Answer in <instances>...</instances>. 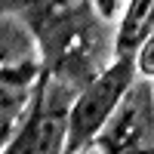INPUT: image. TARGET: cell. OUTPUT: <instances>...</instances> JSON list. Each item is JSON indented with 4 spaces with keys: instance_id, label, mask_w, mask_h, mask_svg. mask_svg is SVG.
Returning <instances> with one entry per match:
<instances>
[{
    "instance_id": "277c9868",
    "label": "cell",
    "mask_w": 154,
    "mask_h": 154,
    "mask_svg": "<svg viewBox=\"0 0 154 154\" xmlns=\"http://www.w3.org/2000/svg\"><path fill=\"white\" fill-rule=\"evenodd\" d=\"M43 71L46 68L40 65V59L3 65V74H0V123H3V142L25 120V114H28L31 102L37 96Z\"/></svg>"
},
{
    "instance_id": "6da1fadb",
    "label": "cell",
    "mask_w": 154,
    "mask_h": 154,
    "mask_svg": "<svg viewBox=\"0 0 154 154\" xmlns=\"http://www.w3.org/2000/svg\"><path fill=\"white\" fill-rule=\"evenodd\" d=\"M80 93V89H77ZM77 93L68 80L46 68L19 130L3 142V154H59L68 145V123Z\"/></svg>"
},
{
    "instance_id": "8992f818",
    "label": "cell",
    "mask_w": 154,
    "mask_h": 154,
    "mask_svg": "<svg viewBox=\"0 0 154 154\" xmlns=\"http://www.w3.org/2000/svg\"><path fill=\"white\" fill-rule=\"evenodd\" d=\"M37 59L34 37L22 28V22L16 16H3V65H16V62Z\"/></svg>"
},
{
    "instance_id": "7a4b0ae2",
    "label": "cell",
    "mask_w": 154,
    "mask_h": 154,
    "mask_svg": "<svg viewBox=\"0 0 154 154\" xmlns=\"http://www.w3.org/2000/svg\"><path fill=\"white\" fill-rule=\"evenodd\" d=\"M136 77H139L136 59L130 53L117 56L111 65H105L102 71H96L93 77H89L86 86L74 99L65 151L77 154V151H89L96 145V136L102 133V126L108 123L114 108L120 105V99L126 96V89L136 83Z\"/></svg>"
},
{
    "instance_id": "52a82bcc",
    "label": "cell",
    "mask_w": 154,
    "mask_h": 154,
    "mask_svg": "<svg viewBox=\"0 0 154 154\" xmlns=\"http://www.w3.org/2000/svg\"><path fill=\"white\" fill-rule=\"evenodd\" d=\"M133 59H136V71H139V77L154 80V28L142 37V43L136 46Z\"/></svg>"
},
{
    "instance_id": "3957f363",
    "label": "cell",
    "mask_w": 154,
    "mask_h": 154,
    "mask_svg": "<svg viewBox=\"0 0 154 154\" xmlns=\"http://www.w3.org/2000/svg\"><path fill=\"white\" fill-rule=\"evenodd\" d=\"M99 151L105 154H133L154 151V86L148 77H136L108 123L96 136Z\"/></svg>"
},
{
    "instance_id": "5b68a950",
    "label": "cell",
    "mask_w": 154,
    "mask_h": 154,
    "mask_svg": "<svg viewBox=\"0 0 154 154\" xmlns=\"http://www.w3.org/2000/svg\"><path fill=\"white\" fill-rule=\"evenodd\" d=\"M154 28V0H130L123 9V19L117 25V37H114V53L126 56L136 53L142 37Z\"/></svg>"
},
{
    "instance_id": "ba28073f",
    "label": "cell",
    "mask_w": 154,
    "mask_h": 154,
    "mask_svg": "<svg viewBox=\"0 0 154 154\" xmlns=\"http://www.w3.org/2000/svg\"><path fill=\"white\" fill-rule=\"evenodd\" d=\"M89 3H93V9L99 12V19H111L114 12H117L120 0H89Z\"/></svg>"
}]
</instances>
